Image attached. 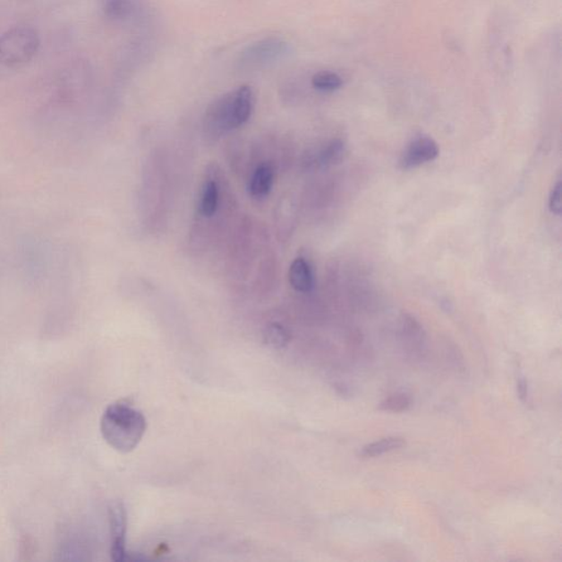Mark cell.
I'll list each match as a JSON object with an SVG mask.
<instances>
[{"mask_svg": "<svg viewBox=\"0 0 562 562\" xmlns=\"http://www.w3.org/2000/svg\"><path fill=\"white\" fill-rule=\"evenodd\" d=\"M342 85V77L334 72H319L312 77V86L323 93H331V91L340 89Z\"/></svg>", "mask_w": 562, "mask_h": 562, "instance_id": "obj_10", "label": "cell"}, {"mask_svg": "<svg viewBox=\"0 0 562 562\" xmlns=\"http://www.w3.org/2000/svg\"><path fill=\"white\" fill-rule=\"evenodd\" d=\"M106 442L120 453H130L138 447L147 430V420L132 405L115 402L106 409L100 422Z\"/></svg>", "mask_w": 562, "mask_h": 562, "instance_id": "obj_1", "label": "cell"}, {"mask_svg": "<svg viewBox=\"0 0 562 562\" xmlns=\"http://www.w3.org/2000/svg\"><path fill=\"white\" fill-rule=\"evenodd\" d=\"M133 11V4L130 0H106L105 12L111 19L128 18Z\"/></svg>", "mask_w": 562, "mask_h": 562, "instance_id": "obj_13", "label": "cell"}, {"mask_svg": "<svg viewBox=\"0 0 562 562\" xmlns=\"http://www.w3.org/2000/svg\"><path fill=\"white\" fill-rule=\"evenodd\" d=\"M254 104L253 90L249 86H241L210 106L207 111V123L222 131L239 128L249 121Z\"/></svg>", "mask_w": 562, "mask_h": 562, "instance_id": "obj_2", "label": "cell"}, {"mask_svg": "<svg viewBox=\"0 0 562 562\" xmlns=\"http://www.w3.org/2000/svg\"><path fill=\"white\" fill-rule=\"evenodd\" d=\"M517 394L523 402H526L528 399V384L525 379H520L517 381Z\"/></svg>", "mask_w": 562, "mask_h": 562, "instance_id": "obj_17", "label": "cell"}, {"mask_svg": "<svg viewBox=\"0 0 562 562\" xmlns=\"http://www.w3.org/2000/svg\"><path fill=\"white\" fill-rule=\"evenodd\" d=\"M405 446V440L402 438H387L377 442L363 446L360 452L362 458H375L379 457L381 455L394 452V450L400 449Z\"/></svg>", "mask_w": 562, "mask_h": 562, "instance_id": "obj_9", "label": "cell"}, {"mask_svg": "<svg viewBox=\"0 0 562 562\" xmlns=\"http://www.w3.org/2000/svg\"><path fill=\"white\" fill-rule=\"evenodd\" d=\"M561 192V182H558L556 183V186L552 188L549 197V210L556 216H560L562 212Z\"/></svg>", "mask_w": 562, "mask_h": 562, "instance_id": "obj_16", "label": "cell"}, {"mask_svg": "<svg viewBox=\"0 0 562 562\" xmlns=\"http://www.w3.org/2000/svg\"><path fill=\"white\" fill-rule=\"evenodd\" d=\"M111 531V557L115 561L125 559V532L127 515L123 503H114L109 508Z\"/></svg>", "mask_w": 562, "mask_h": 562, "instance_id": "obj_5", "label": "cell"}, {"mask_svg": "<svg viewBox=\"0 0 562 562\" xmlns=\"http://www.w3.org/2000/svg\"><path fill=\"white\" fill-rule=\"evenodd\" d=\"M290 47L287 42L278 38H266L246 47L242 52L241 60L244 64L254 66L274 62L287 55Z\"/></svg>", "mask_w": 562, "mask_h": 562, "instance_id": "obj_4", "label": "cell"}, {"mask_svg": "<svg viewBox=\"0 0 562 562\" xmlns=\"http://www.w3.org/2000/svg\"><path fill=\"white\" fill-rule=\"evenodd\" d=\"M412 401L408 395L395 394L382 400L379 404V410L392 412V413H401V412L408 411L411 408Z\"/></svg>", "mask_w": 562, "mask_h": 562, "instance_id": "obj_12", "label": "cell"}, {"mask_svg": "<svg viewBox=\"0 0 562 562\" xmlns=\"http://www.w3.org/2000/svg\"><path fill=\"white\" fill-rule=\"evenodd\" d=\"M343 153L344 144L341 140H332L322 152H319L318 164L319 166H327V165L336 163L342 158Z\"/></svg>", "mask_w": 562, "mask_h": 562, "instance_id": "obj_14", "label": "cell"}, {"mask_svg": "<svg viewBox=\"0 0 562 562\" xmlns=\"http://www.w3.org/2000/svg\"><path fill=\"white\" fill-rule=\"evenodd\" d=\"M38 47L37 32L31 28L18 27L0 37V64L18 66L36 55Z\"/></svg>", "mask_w": 562, "mask_h": 562, "instance_id": "obj_3", "label": "cell"}, {"mask_svg": "<svg viewBox=\"0 0 562 562\" xmlns=\"http://www.w3.org/2000/svg\"><path fill=\"white\" fill-rule=\"evenodd\" d=\"M217 200H219V192H217V183L209 181L203 187L201 198V212L203 216L211 217L215 215L217 208Z\"/></svg>", "mask_w": 562, "mask_h": 562, "instance_id": "obj_11", "label": "cell"}, {"mask_svg": "<svg viewBox=\"0 0 562 562\" xmlns=\"http://www.w3.org/2000/svg\"><path fill=\"white\" fill-rule=\"evenodd\" d=\"M439 149L433 139L421 137L412 140L402 155L401 165L404 168H414L422 164L434 161L439 157Z\"/></svg>", "mask_w": 562, "mask_h": 562, "instance_id": "obj_6", "label": "cell"}, {"mask_svg": "<svg viewBox=\"0 0 562 562\" xmlns=\"http://www.w3.org/2000/svg\"><path fill=\"white\" fill-rule=\"evenodd\" d=\"M274 182V169L269 164H263L256 169L251 177L250 192L256 198L268 196Z\"/></svg>", "mask_w": 562, "mask_h": 562, "instance_id": "obj_8", "label": "cell"}, {"mask_svg": "<svg viewBox=\"0 0 562 562\" xmlns=\"http://www.w3.org/2000/svg\"><path fill=\"white\" fill-rule=\"evenodd\" d=\"M289 281L293 288L300 293H310L313 288V275L310 265L304 259L293 261L289 269Z\"/></svg>", "mask_w": 562, "mask_h": 562, "instance_id": "obj_7", "label": "cell"}, {"mask_svg": "<svg viewBox=\"0 0 562 562\" xmlns=\"http://www.w3.org/2000/svg\"><path fill=\"white\" fill-rule=\"evenodd\" d=\"M265 341L268 345L275 348H281L287 345L289 341V334L285 331V328L279 326V324H271L266 329Z\"/></svg>", "mask_w": 562, "mask_h": 562, "instance_id": "obj_15", "label": "cell"}]
</instances>
